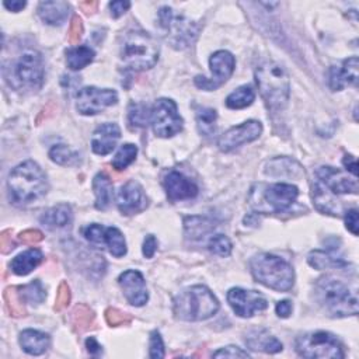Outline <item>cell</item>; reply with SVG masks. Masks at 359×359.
<instances>
[{
  "mask_svg": "<svg viewBox=\"0 0 359 359\" xmlns=\"http://www.w3.org/2000/svg\"><path fill=\"white\" fill-rule=\"evenodd\" d=\"M83 236L88 242L93 245L105 246L114 257L119 258L127 254L125 237L116 227H105L103 225L93 223L83 229Z\"/></svg>",
  "mask_w": 359,
  "mask_h": 359,
  "instance_id": "cell-13",
  "label": "cell"
},
{
  "mask_svg": "<svg viewBox=\"0 0 359 359\" xmlns=\"http://www.w3.org/2000/svg\"><path fill=\"white\" fill-rule=\"evenodd\" d=\"M358 66L359 61L356 57H352L344 61L338 66H331L329 85L333 92H340L345 86H356L358 85Z\"/></svg>",
  "mask_w": 359,
  "mask_h": 359,
  "instance_id": "cell-20",
  "label": "cell"
},
{
  "mask_svg": "<svg viewBox=\"0 0 359 359\" xmlns=\"http://www.w3.org/2000/svg\"><path fill=\"white\" fill-rule=\"evenodd\" d=\"M19 238H20V242H23L25 245H37L44 240V234H43V232H39L37 229H28V230L21 232Z\"/></svg>",
  "mask_w": 359,
  "mask_h": 359,
  "instance_id": "cell-45",
  "label": "cell"
},
{
  "mask_svg": "<svg viewBox=\"0 0 359 359\" xmlns=\"http://www.w3.org/2000/svg\"><path fill=\"white\" fill-rule=\"evenodd\" d=\"M96 52L88 45L73 47L66 51V63L70 70H82L94 61Z\"/></svg>",
  "mask_w": 359,
  "mask_h": 359,
  "instance_id": "cell-29",
  "label": "cell"
},
{
  "mask_svg": "<svg viewBox=\"0 0 359 359\" xmlns=\"http://www.w3.org/2000/svg\"><path fill=\"white\" fill-rule=\"evenodd\" d=\"M227 302L240 317H252L256 311H263L268 307L267 299L254 291H246L242 288H233L227 292Z\"/></svg>",
  "mask_w": 359,
  "mask_h": 359,
  "instance_id": "cell-16",
  "label": "cell"
},
{
  "mask_svg": "<svg viewBox=\"0 0 359 359\" xmlns=\"http://www.w3.org/2000/svg\"><path fill=\"white\" fill-rule=\"evenodd\" d=\"M72 299V294H70V288L66 283H62L58 288V294H57V300H55V309L57 310H63L69 306Z\"/></svg>",
  "mask_w": 359,
  "mask_h": 359,
  "instance_id": "cell-42",
  "label": "cell"
},
{
  "mask_svg": "<svg viewBox=\"0 0 359 359\" xmlns=\"http://www.w3.org/2000/svg\"><path fill=\"white\" fill-rule=\"evenodd\" d=\"M150 121L158 138H172L183 130V118L178 114L177 104L170 99H158L156 101Z\"/></svg>",
  "mask_w": 359,
  "mask_h": 359,
  "instance_id": "cell-11",
  "label": "cell"
},
{
  "mask_svg": "<svg viewBox=\"0 0 359 359\" xmlns=\"http://www.w3.org/2000/svg\"><path fill=\"white\" fill-rule=\"evenodd\" d=\"M17 289H19L20 298L23 299L24 303L39 305V303H43L45 300V298H47L45 288L43 287L41 281H38V279H35V281H31L27 285L19 287Z\"/></svg>",
  "mask_w": 359,
  "mask_h": 359,
  "instance_id": "cell-32",
  "label": "cell"
},
{
  "mask_svg": "<svg viewBox=\"0 0 359 359\" xmlns=\"http://www.w3.org/2000/svg\"><path fill=\"white\" fill-rule=\"evenodd\" d=\"M246 344L253 351H261L265 353H276L283 351L281 341H278L265 330H253L246 336Z\"/></svg>",
  "mask_w": 359,
  "mask_h": 359,
  "instance_id": "cell-25",
  "label": "cell"
},
{
  "mask_svg": "<svg viewBox=\"0 0 359 359\" xmlns=\"http://www.w3.org/2000/svg\"><path fill=\"white\" fill-rule=\"evenodd\" d=\"M83 35V21L79 16H73L69 28V43L77 44Z\"/></svg>",
  "mask_w": 359,
  "mask_h": 359,
  "instance_id": "cell-43",
  "label": "cell"
},
{
  "mask_svg": "<svg viewBox=\"0 0 359 359\" xmlns=\"http://www.w3.org/2000/svg\"><path fill=\"white\" fill-rule=\"evenodd\" d=\"M219 300L204 285H195L183 291L174 299V316L184 322H203L215 316Z\"/></svg>",
  "mask_w": 359,
  "mask_h": 359,
  "instance_id": "cell-4",
  "label": "cell"
},
{
  "mask_svg": "<svg viewBox=\"0 0 359 359\" xmlns=\"http://www.w3.org/2000/svg\"><path fill=\"white\" fill-rule=\"evenodd\" d=\"M86 348H88L89 353L93 356H99L103 352V347L99 344V341L94 337H90L86 340Z\"/></svg>",
  "mask_w": 359,
  "mask_h": 359,
  "instance_id": "cell-52",
  "label": "cell"
},
{
  "mask_svg": "<svg viewBox=\"0 0 359 359\" xmlns=\"http://www.w3.org/2000/svg\"><path fill=\"white\" fill-rule=\"evenodd\" d=\"M263 132V125L260 121L256 119H250V121L243 123L242 125H237L226 131L218 142V146L222 152L227 153L234 150L236 147L242 146L245 143H250L260 138Z\"/></svg>",
  "mask_w": 359,
  "mask_h": 359,
  "instance_id": "cell-15",
  "label": "cell"
},
{
  "mask_svg": "<svg viewBox=\"0 0 359 359\" xmlns=\"http://www.w3.org/2000/svg\"><path fill=\"white\" fill-rule=\"evenodd\" d=\"M5 302H6V307H8L9 313L13 317H24L27 314L24 302L20 298L17 288H8L5 291Z\"/></svg>",
  "mask_w": 359,
  "mask_h": 359,
  "instance_id": "cell-37",
  "label": "cell"
},
{
  "mask_svg": "<svg viewBox=\"0 0 359 359\" xmlns=\"http://www.w3.org/2000/svg\"><path fill=\"white\" fill-rule=\"evenodd\" d=\"M138 154V147L132 143H125L121 146L114 157L112 161V167L116 170H125L130 165L135 162Z\"/></svg>",
  "mask_w": 359,
  "mask_h": 359,
  "instance_id": "cell-36",
  "label": "cell"
},
{
  "mask_svg": "<svg viewBox=\"0 0 359 359\" xmlns=\"http://www.w3.org/2000/svg\"><path fill=\"white\" fill-rule=\"evenodd\" d=\"M94 323V313L86 305H77L72 311V325L77 333H83Z\"/></svg>",
  "mask_w": 359,
  "mask_h": 359,
  "instance_id": "cell-34",
  "label": "cell"
},
{
  "mask_svg": "<svg viewBox=\"0 0 359 359\" xmlns=\"http://www.w3.org/2000/svg\"><path fill=\"white\" fill-rule=\"evenodd\" d=\"M8 189L14 205H27L48 192V180L41 167L27 161L13 169L8 180Z\"/></svg>",
  "mask_w": 359,
  "mask_h": 359,
  "instance_id": "cell-1",
  "label": "cell"
},
{
  "mask_svg": "<svg viewBox=\"0 0 359 359\" xmlns=\"http://www.w3.org/2000/svg\"><path fill=\"white\" fill-rule=\"evenodd\" d=\"M116 205L123 215H135L146 208L147 198L136 181H128L116 194Z\"/></svg>",
  "mask_w": 359,
  "mask_h": 359,
  "instance_id": "cell-19",
  "label": "cell"
},
{
  "mask_svg": "<svg viewBox=\"0 0 359 359\" xmlns=\"http://www.w3.org/2000/svg\"><path fill=\"white\" fill-rule=\"evenodd\" d=\"M165 188L172 201H184L198 195V187L183 173L170 172L165 178Z\"/></svg>",
  "mask_w": 359,
  "mask_h": 359,
  "instance_id": "cell-21",
  "label": "cell"
},
{
  "mask_svg": "<svg viewBox=\"0 0 359 359\" xmlns=\"http://www.w3.org/2000/svg\"><path fill=\"white\" fill-rule=\"evenodd\" d=\"M20 345L24 352L30 355H43L51 347V338L48 334L38 330H24L20 334Z\"/></svg>",
  "mask_w": 359,
  "mask_h": 359,
  "instance_id": "cell-24",
  "label": "cell"
},
{
  "mask_svg": "<svg viewBox=\"0 0 359 359\" xmlns=\"http://www.w3.org/2000/svg\"><path fill=\"white\" fill-rule=\"evenodd\" d=\"M211 66V77L205 76H196L195 77V86L205 92H212L223 86L230 76L234 72L236 61L234 57L227 51H218L215 52L209 59Z\"/></svg>",
  "mask_w": 359,
  "mask_h": 359,
  "instance_id": "cell-12",
  "label": "cell"
},
{
  "mask_svg": "<svg viewBox=\"0 0 359 359\" xmlns=\"http://www.w3.org/2000/svg\"><path fill=\"white\" fill-rule=\"evenodd\" d=\"M44 62L38 52L23 54L6 70V79L14 90H38L44 83Z\"/></svg>",
  "mask_w": 359,
  "mask_h": 359,
  "instance_id": "cell-8",
  "label": "cell"
},
{
  "mask_svg": "<svg viewBox=\"0 0 359 359\" xmlns=\"http://www.w3.org/2000/svg\"><path fill=\"white\" fill-rule=\"evenodd\" d=\"M97 6H99V3L97 2H82L81 3V8H82V10L85 12V13H94L96 10H97Z\"/></svg>",
  "mask_w": 359,
  "mask_h": 359,
  "instance_id": "cell-54",
  "label": "cell"
},
{
  "mask_svg": "<svg viewBox=\"0 0 359 359\" xmlns=\"http://www.w3.org/2000/svg\"><path fill=\"white\" fill-rule=\"evenodd\" d=\"M161 48L156 39L145 31H130L125 34L121 45V59L132 70L152 69L157 61Z\"/></svg>",
  "mask_w": 359,
  "mask_h": 359,
  "instance_id": "cell-6",
  "label": "cell"
},
{
  "mask_svg": "<svg viewBox=\"0 0 359 359\" xmlns=\"http://www.w3.org/2000/svg\"><path fill=\"white\" fill-rule=\"evenodd\" d=\"M43 258H44V256L41 252H39L38 249H31V250H27V252L19 254L16 258H13L10 267L16 275L24 276V275H28L32 269H35L39 264H41Z\"/></svg>",
  "mask_w": 359,
  "mask_h": 359,
  "instance_id": "cell-27",
  "label": "cell"
},
{
  "mask_svg": "<svg viewBox=\"0 0 359 359\" xmlns=\"http://www.w3.org/2000/svg\"><path fill=\"white\" fill-rule=\"evenodd\" d=\"M70 12V5L62 0L57 2H41L38 6V16L50 25H62Z\"/></svg>",
  "mask_w": 359,
  "mask_h": 359,
  "instance_id": "cell-23",
  "label": "cell"
},
{
  "mask_svg": "<svg viewBox=\"0 0 359 359\" xmlns=\"http://www.w3.org/2000/svg\"><path fill=\"white\" fill-rule=\"evenodd\" d=\"M216 119L218 114L212 108H201L196 112V124L198 130L203 135L211 136L216 131Z\"/></svg>",
  "mask_w": 359,
  "mask_h": 359,
  "instance_id": "cell-35",
  "label": "cell"
},
{
  "mask_svg": "<svg viewBox=\"0 0 359 359\" xmlns=\"http://www.w3.org/2000/svg\"><path fill=\"white\" fill-rule=\"evenodd\" d=\"M118 284L121 287L124 296L127 298L130 305L136 307L146 305L149 299V294H147L145 278L139 271L128 269L123 272L118 278Z\"/></svg>",
  "mask_w": 359,
  "mask_h": 359,
  "instance_id": "cell-18",
  "label": "cell"
},
{
  "mask_svg": "<svg viewBox=\"0 0 359 359\" xmlns=\"http://www.w3.org/2000/svg\"><path fill=\"white\" fill-rule=\"evenodd\" d=\"M149 355L153 359L165 358V344L162 340V336L158 331H152L150 334V342H149Z\"/></svg>",
  "mask_w": 359,
  "mask_h": 359,
  "instance_id": "cell-41",
  "label": "cell"
},
{
  "mask_svg": "<svg viewBox=\"0 0 359 359\" xmlns=\"http://www.w3.org/2000/svg\"><path fill=\"white\" fill-rule=\"evenodd\" d=\"M254 99V90L250 86H242L227 96L226 105L230 110H242L252 105Z\"/></svg>",
  "mask_w": 359,
  "mask_h": 359,
  "instance_id": "cell-33",
  "label": "cell"
},
{
  "mask_svg": "<svg viewBox=\"0 0 359 359\" xmlns=\"http://www.w3.org/2000/svg\"><path fill=\"white\" fill-rule=\"evenodd\" d=\"M72 219H73L72 208L66 204H59L45 211L43 216L39 218V222H41L44 226H47L48 229H63L72 223Z\"/></svg>",
  "mask_w": 359,
  "mask_h": 359,
  "instance_id": "cell-26",
  "label": "cell"
},
{
  "mask_svg": "<svg viewBox=\"0 0 359 359\" xmlns=\"http://www.w3.org/2000/svg\"><path fill=\"white\" fill-rule=\"evenodd\" d=\"M105 320L111 327H116V326H127L131 323L132 317L128 313H124L118 309L110 307L105 310Z\"/></svg>",
  "mask_w": 359,
  "mask_h": 359,
  "instance_id": "cell-40",
  "label": "cell"
},
{
  "mask_svg": "<svg viewBox=\"0 0 359 359\" xmlns=\"http://www.w3.org/2000/svg\"><path fill=\"white\" fill-rule=\"evenodd\" d=\"M156 250H157V240H156V237H154L153 234L146 236L145 242H143V256H145L146 258H152V257L154 256Z\"/></svg>",
  "mask_w": 359,
  "mask_h": 359,
  "instance_id": "cell-48",
  "label": "cell"
},
{
  "mask_svg": "<svg viewBox=\"0 0 359 359\" xmlns=\"http://www.w3.org/2000/svg\"><path fill=\"white\" fill-rule=\"evenodd\" d=\"M275 311H276V314H278L279 317L288 318V317L291 316V313H292V303H291L289 300H281V302H278V305H276V307H275Z\"/></svg>",
  "mask_w": 359,
  "mask_h": 359,
  "instance_id": "cell-50",
  "label": "cell"
},
{
  "mask_svg": "<svg viewBox=\"0 0 359 359\" xmlns=\"http://www.w3.org/2000/svg\"><path fill=\"white\" fill-rule=\"evenodd\" d=\"M158 23L165 30L167 41L177 50H183L194 43L199 27L196 23L178 16L170 8H162L158 12Z\"/></svg>",
  "mask_w": 359,
  "mask_h": 359,
  "instance_id": "cell-10",
  "label": "cell"
},
{
  "mask_svg": "<svg viewBox=\"0 0 359 359\" xmlns=\"http://www.w3.org/2000/svg\"><path fill=\"white\" fill-rule=\"evenodd\" d=\"M258 90L272 111H281L287 107L291 94V81L287 69L275 62H264L256 70Z\"/></svg>",
  "mask_w": 359,
  "mask_h": 359,
  "instance_id": "cell-3",
  "label": "cell"
},
{
  "mask_svg": "<svg viewBox=\"0 0 359 359\" xmlns=\"http://www.w3.org/2000/svg\"><path fill=\"white\" fill-rule=\"evenodd\" d=\"M93 189L96 194V208L105 211L112 199V183L108 176L99 173L93 180Z\"/></svg>",
  "mask_w": 359,
  "mask_h": 359,
  "instance_id": "cell-28",
  "label": "cell"
},
{
  "mask_svg": "<svg viewBox=\"0 0 359 359\" xmlns=\"http://www.w3.org/2000/svg\"><path fill=\"white\" fill-rule=\"evenodd\" d=\"M299 195L292 184H260L252 189L250 204L258 214H283L288 211Z\"/></svg>",
  "mask_w": 359,
  "mask_h": 359,
  "instance_id": "cell-7",
  "label": "cell"
},
{
  "mask_svg": "<svg viewBox=\"0 0 359 359\" xmlns=\"http://www.w3.org/2000/svg\"><path fill=\"white\" fill-rule=\"evenodd\" d=\"M250 267L253 276L269 289L288 292L295 284V271L291 264L274 254L263 253L254 256Z\"/></svg>",
  "mask_w": 359,
  "mask_h": 359,
  "instance_id": "cell-5",
  "label": "cell"
},
{
  "mask_svg": "<svg viewBox=\"0 0 359 359\" xmlns=\"http://www.w3.org/2000/svg\"><path fill=\"white\" fill-rule=\"evenodd\" d=\"M307 263L310 264V267L316 269L344 268L348 265L340 256H336L333 252H323V250L311 252L307 257Z\"/></svg>",
  "mask_w": 359,
  "mask_h": 359,
  "instance_id": "cell-30",
  "label": "cell"
},
{
  "mask_svg": "<svg viewBox=\"0 0 359 359\" xmlns=\"http://www.w3.org/2000/svg\"><path fill=\"white\" fill-rule=\"evenodd\" d=\"M131 8L130 2H123V0H116V2H111L110 3V10H111V16L114 19L121 17L125 12H128V9Z\"/></svg>",
  "mask_w": 359,
  "mask_h": 359,
  "instance_id": "cell-47",
  "label": "cell"
},
{
  "mask_svg": "<svg viewBox=\"0 0 359 359\" xmlns=\"http://www.w3.org/2000/svg\"><path fill=\"white\" fill-rule=\"evenodd\" d=\"M121 138V130L114 123H107L100 125L92 138V149L99 156H105L111 153L116 142Z\"/></svg>",
  "mask_w": 359,
  "mask_h": 359,
  "instance_id": "cell-22",
  "label": "cell"
},
{
  "mask_svg": "<svg viewBox=\"0 0 359 359\" xmlns=\"http://www.w3.org/2000/svg\"><path fill=\"white\" fill-rule=\"evenodd\" d=\"M208 249L211 253L219 256V257H229L232 253V243L225 234H216L212 236L208 243Z\"/></svg>",
  "mask_w": 359,
  "mask_h": 359,
  "instance_id": "cell-39",
  "label": "cell"
},
{
  "mask_svg": "<svg viewBox=\"0 0 359 359\" xmlns=\"http://www.w3.org/2000/svg\"><path fill=\"white\" fill-rule=\"evenodd\" d=\"M3 5H5V8H6L8 10L17 13V12L23 10L27 3H25V2H21V0H13V2H5Z\"/></svg>",
  "mask_w": 359,
  "mask_h": 359,
  "instance_id": "cell-53",
  "label": "cell"
},
{
  "mask_svg": "<svg viewBox=\"0 0 359 359\" xmlns=\"http://www.w3.org/2000/svg\"><path fill=\"white\" fill-rule=\"evenodd\" d=\"M118 94L111 89H99L94 86L83 88L76 94V108L83 115H96L105 108L115 105Z\"/></svg>",
  "mask_w": 359,
  "mask_h": 359,
  "instance_id": "cell-14",
  "label": "cell"
},
{
  "mask_svg": "<svg viewBox=\"0 0 359 359\" xmlns=\"http://www.w3.org/2000/svg\"><path fill=\"white\" fill-rule=\"evenodd\" d=\"M314 299L329 316L347 317L358 314V295L344 283L323 276L314 285Z\"/></svg>",
  "mask_w": 359,
  "mask_h": 359,
  "instance_id": "cell-2",
  "label": "cell"
},
{
  "mask_svg": "<svg viewBox=\"0 0 359 359\" xmlns=\"http://www.w3.org/2000/svg\"><path fill=\"white\" fill-rule=\"evenodd\" d=\"M296 352L303 358L318 359H341L344 358L342 345L330 333L316 331L306 333L296 340Z\"/></svg>",
  "mask_w": 359,
  "mask_h": 359,
  "instance_id": "cell-9",
  "label": "cell"
},
{
  "mask_svg": "<svg viewBox=\"0 0 359 359\" xmlns=\"http://www.w3.org/2000/svg\"><path fill=\"white\" fill-rule=\"evenodd\" d=\"M12 232L10 230H5L0 236V246H2V253L8 254L9 252H12L14 249V243L12 240Z\"/></svg>",
  "mask_w": 359,
  "mask_h": 359,
  "instance_id": "cell-49",
  "label": "cell"
},
{
  "mask_svg": "<svg viewBox=\"0 0 359 359\" xmlns=\"http://www.w3.org/2000/svg\"><path fill=\"white\" fill-rule=\"evenodd\" d=\"M345 169L348 173H351L353 177L358 176V165H356V158L352 154H345L344 161H342Z\"/></svg>",
  "mask_w": 359,
  "mask_h": 359,
  "instance_id": "cell-51",
  "label": "cell"
},
{
  "mask_svg": "<svg viewBox=\"0 0 359 359\" xmlns=\"http://www.w3.org/2000/svg\"><path fill=\"white\" fill-rule=\"evenodd\" d=\"M215 358H249L250 353L247 351H243L242 348L238 347H234V345H229V347H225L219 351H216L214 353Z\"/></svg>",
  "mask_w": 359,
  "mask_h": 359,
  "instance_id": "cell-44",
  "label": "cell"
},
{
  "mask_svg": "<svg viewBox=\"0 0 359 359\" xmlns=\"http://www.w3.org/2000/svg\"><path fill=\"white\" fill-rule=\"evenodd\" d=\"M316 176L333 194H358L356 177H349L348 172L345 173L331 166H323L316 172Z\"/></svg>",
  "mask_w": 359,
  "mask_h": 359,
  "instance_id": "cell-17",
  "label": "cell"
},
{
  "mask_svg": "<svg viewBox=\"0 0 359 359\" xmlns=\"http://www.w3.org/2000/svg\"><path fill=\"white\" fill-rule=\"evenodd\" d=\"M152 119V111L143 104H132L130 108V124L134 128H143Z\"/></svg>",
  "mask_w": 359,
  "mask_h": 359,
  "instance_id": "cell-38",
  "label": "cell"
},
{
  "mask_svg": "<svg viewBox=\"0 0 359 359\" xmlns=\"http://www.w3.org/2000/svg\"><path fill=\"white\" fill-rule=\"evenodd\" d=\"M358 223H359V220H358V211L356 209H349L345 214V226L353 236H358V227H359Z\"/></svg>",
  "mask_w": 359,
  "mask_h": 359,
  "instance_id": "cell-46",
  "label": "cell"
},
{
  "mask_svg": "<svg viewBox=\"0 0 359 359\" xmlns=\"http://www.w3.org/2000/svg\"><path fill=\"white\" fill-rule=\"evenodd\" d=\"M50 157L54 163L59 166H74L81 162V154L62 143L52 146L50 150Z\"/></svg>",
  "mask_w": 359,
  "mask_h": 359,
  "instance_id": "cell-31",
  "label": "cell"
}]
</instances>
